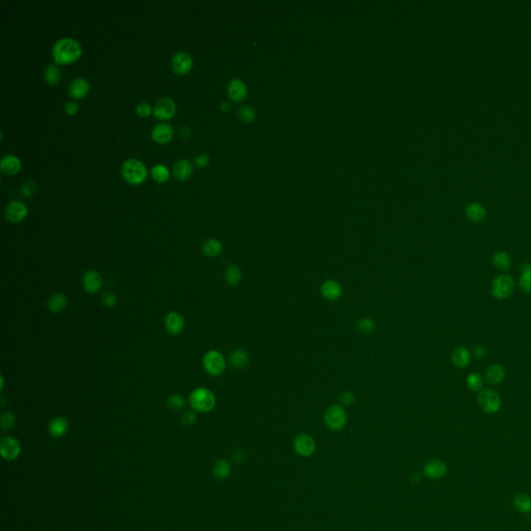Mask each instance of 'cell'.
<instances>
[{"instance_id":"7","label":"cell","mask_w":531,"mask_h":531,"mask_svg":"<svg viewBox=\"0 0 531 531\" xmlns=\"http://www.w3.org/2000/svg\"><path fill=\"white\" fill-rule=\"evenodd\" d=\"M203 364L206 371L213 377L221 375L226 367L224 356L216 350H211L205 354L203 358Z\"/></svg>"},{"instance_id":"19","label":"cell","mask_w":531,"mask_h":531,"mask_svg":"<svg viewBox=\"0 0 531 531\" xmlns=\"http://www.w3.org/2000/svg\"><path fill=\"white\" fill-rule=\"evenodd\" d=\"M451 361L456 367L465 368L470 364L471 354L468 349L463 346H459L453 350L451 354Z\"/></svg>"},{"instance_id":"33","label":"cell","mask_w":531,"mask_h":531,"mask_svg":"<svg viewBox=\"0 0 531 531\" xmlns=\"http://www.w3.org/2000/svg\"><path fill=\"white\" fill-rule=\"evenodd\" d=\"M231 473V465L225 460H219L214 464L213 475L217 480H223Z\"/></svg>"},{"instance_id":"3","label":"cell","mask_w":531,"mask_h":531,"mask_svg":"<svg viewBox=\"0 0 531 531\" xmlns=\"http://www.w3.org/2000/svg\"><path fill=\"white\" fill-rule=\"evenodd\" d=\"M122 175L130 185H140L147 176V169L141 161L128 159L122 165Z\"/></svg>"},{"instance_id":"37","label":"cell","mask_w":531,"mask_h":531,"mask_svg":"<svg viewBox=\"0 0 531 531\" xmlns=\"http://www.w3.org/2000/svg\"><path fill=\"white\" fill-rule=\"evenodd\" d=\"M467 387L472 391H480L483 386V379L479 373L472 372L466 379Z\"/></svg>"},{"instance_id":"23","label":"cell","mask_w":531,"mask_h":531,"mask_svg":"<svg viewBox=\"0 0 531 531\" xmlns=\"http://www.w3.org/2000/svg\"><path fill=\"white\" fill-rule=\"evenodd\" d=\"M69 299L63 293L53 294L47 301V308L53 314H59L68 306Z\"/></svg>"},{"instance_id":"44","label":"cell","mask_w":531,"mask_h":531,"mask_svg":"<svg viewBox=\"0 0 531 531\" xmlns=\"http://www.w3.org/2000/svg\"><path fill=\"white\" fill-rule=\"evenodd\" d=\"M338 401L341 405L344 406H349V405H352L354 404L355 402V395L353 394V392L351 391H343L340 392L339 395H338Z\"/></svg>"},{"instance_id":"41","label":"cell","mask_w":531,"mask_h":531,"mask_svg":"<svg viewBox=\"0 0 531 531\" xmlns=\"http://www.w3.org/2000/svg\"><path fill=\"white\" fill-rule=\"evenodd\" d=\"M36 190H37L36 185L32 181H28L25 184H23V186H22V194H23V196H25L27 198L33 197L36 193Z\"/></svg>"},{"instance_id":"42","label":"cell","mask_w":531,"mask_h":531,"mask_svg":"<svg viewBox=\"0 0 531 531\" xmlns=\"http://www.w3.org/2000/svg\"><path fill=\"white\" fill-rule=\"evenodd\" d=\"M154 109H151V106L147 103H140L136 106V113L137 116L140 118H148Z\"/></svg>"},{"instance_id":"45","label":"cell","mask_w":531,"mask_h":531,"mask_svg":"<svg viewBox=\"0 0 531 531\" xmlns=\"http://www.w3.org/2000/svg\"><path fill=\"white\" fill-rule=\"evenodd\" d=\"M102 302L106 307H115L118 303V297L113 293H106L102 298Z\"/></svg>"},{"instance_id":"40","label":"cell","mask_w":531,"mask_h":531,"mask_svg":"<svg viewBox=\"0 0 531 531\" xmlns=\"http://www.w3.org/2000/svg\"><path fill=\"white\" fill-rule=\"evenodd\" d=\"M197 421V416L193 411H187L181 417V423L185 427H192Z\"/></svg>"},{"instance_id":"2","label":"cell","mask_w":531,"mask_h":531,"mask_svg":"<svg viewBox=\"0 0 531 531\" xmlns=\"http://www.w3.org/2000/svg\"><path fill=\"white\" fill-rule=\"evenodd\" d=\"M189 403L194 411L207 413L215 408L216 396L210 389L200 387L194 389L189 395Z\"/></svg>"},{"instance_id":"34","label":"cell","mask_w":531,"mask_h":531,"mask_svg":"<svg viewBox=\"0 0 531 531\" xmlns=\"http://www.w3.org/2000/svg\"><path fill=\"white\" fill-rule=\"evenodd\" d=\"M514 507L522 514L531 512V497L526 494H520L514 499Z\"/></svg>"},{"instance_id":"15","label":"cell","mask_w":531,"mask_h":531,"mask_svg":"<svg viewBox=\"0 0 531 531\" xmlns=\"http://www.w3.org/2000/svg\"><path fill=\"white\" fill-rule=\"evenodd\" d=\"M90 92V83L82 77L75 78L69 85V95L74 100L84 98Z\"/></svg>"},{"instance_id":"9","label":"cell","mask_w":531,"mask_h":531,"mask_svg":"<svg viewBox=\"0 0 531 531\" xmlns=\"http://www.w3.org/2000/svg\"><path fill=\"white\" fill-rule=\"evenodd\" d=\"M176 111L175 103L170 98H162L160 99L153 110V113L156 119L162 120V121H168L171 120Z\"/></svg>"},{"instance_id":"4","label":"cell","mask_w":531,"mask_h":531,"mask_svg":"<svg viewBox=\"0 0 531 531\" xmlns=\"http://www.w3.org/2000/svg\"><path fill=\"white\" fill-rule=\"evenodd\" d=\"M324 422L328 429L331 431H341L347 424V413L343 406L332 405L324 414Z\"/></svg>"},{"instance_id":"6","label":"cell","mask_w":531,"mask_h":531,"mask_svg":"<svg viewBox=\"0 0 531 531\" xmlns=\"http://www.w3.org/2000/svg\"><path fill=\"white\" fill-rule=\"evenodd\" d=\"M515 290V281L510 275H499L491 283V294L493 297L504 300L510 298Z\"/></svg>"},{"instance_id":"46","label":"cell","mask_w":531,"mask_h":531,"mask_svg":"<svg viewBox=\"0 0 531 531\" xmlns=\"http://www.w3.org/2000/svg\"><path fill=\"white\" fill-rule=\"evenodd\" d=\"M64 111L69 116H74L78 111V104L75 101H70L64 105Z\"/></svg>"},{"instance_id":"14","label":"cell","mask_w":531,"mask_h":531,"mask_svg":"<svg viewBox=\"0 0 531 531\" xmlns=\"http://www.w3.org/2000/svg\"><path fill=\"white\" fill-rule=\"evenodd\" d=\"M320 292L323 298L326 300L336 301L343 295V287H341L338 281L334 279H327L321 284Z\"/></svg>"},{"instance_id":"38","label":"cell","mask_w":531,"mask_h":531,"mask_svg":"<svg viewBox=\"0 0 531 531\" xmlns=\"http://www.w3.org/2000/svg\"><path fill=\"white\" fill-rule=\"evenodd\" d=\"M16 425V416L14 413L12 412H6L2 419H0V426H2V429L4 431H10L12 430Z\"/></svg>"},{"instance_id":"25","label":"cell","mask_w":531,"mask_h":531,"mask_svg":"<svg viewBox=\"0 0 531 531\" xmlns=\"http://www.w3.org/2000/svg\"><path fill=\"white\" fill-rule=\"evenodd\" d=\"M193 166L190 161L180 160L173 166V175L179 181H186L192 175Z\"/></svg>"},{"instance_id":"11","label":"cell","mask_w":531,"mask_h":531,"mask_svg":"<svg viewBox=\"0 0 531 531\" xmlns=\"http://www.w3.org/2000/svg\"><path fill=\"white\" fill-rule=\"evenodd\" d=\"M27 214V206L20 201L11 202L6 208V218L12 223H19L23 221L26 218Z\"/></svg>"},{"instance_id":"18","label":"cell","mask_w":531,"mask_h":531,"mask_svg":"<svg viewBox=\"0 0 531 531\" xmlns=\"http://www.w3.org/2000/svg\"><path fill=\"white\" fill-rule=\"evenodd\" d=\"M446 471H447L446 465L439 460L429 461L425 465V468H424L425 474L432 479L442 478L446 474Z\"/></svg>"},{"instance_id":"21","label":"cell","mask_w":531,"mask_h":531,"mask_svg":"<svg viewBox=\"0 0 531 531\" xmlns=\"http://www.w3.org/2000/svg\"><path fill=\"white\" fill-rule=\"evenodd\" d=\"M227 93L230 98L235 102H241L247 95V87L240 79H234L227 86Z\"/></svg>"},{"instance_id":"8","label":"cell","mask_w":531,"mask_h":531,"mask_svg":"<svg viewBox=\"0 0 531 531\" xmlns=\"http://www.w3.org/2000/svg\"><path fill=\"white\" fill-rule=\"evenodd\" d=\"M294 449L301 457L308 458L316 451V442L307 434H299L294 439Z\"/></svg>"},{"instance_id":"39","label":"cell","mask_w":531,"mask_h":531,"mask_svg":"<svg viewBox=\"0 0 531 531\" xmlns=\"http://www.w3.org/2000/svg\"><path fill=\"white\" fill-rule=\"evenodd\" d=\"M167 406L172 411H181L185 407V400L180 394H171L167 400Z\"/></svg>"},{"instance_id":"30","label":"cell","mask_w":531,"mask_h":531,"mask_svg":"<svg viewBox=\"0 0 531 531\" xmlns=\"http://www.w3.org/2000/svg\"><path fill=\"white\" fill-rule=\"evenodd\" d=\"M521 277L519 284L521 290L526 294H531V263L526 262L522 266Z\"/></svg>"},{"instance_id":"24","label":"cell","mask_w":531,"mask_h":531,"mask_svg":"<svg viewBox=\"0 0 531 531\" xmlns=\"http://www.w3.org/2000/svg\"><path fill=\"white\" fill-rule=\"evenodd\" d=\"M466 217L472 222H482L486 217V211L479 203H471L465 209Z\"/></svg>"},{"instance_id":"27","label":"cell","mask_w":531,"mask_h":531,"mask_svg":"<svg viewBox=\"0 0 531 531\" xmlns=\"http://www.w3.org/2000/svg\"><path fill=\"white\" fill-rule=\"evenodd\" d=\"M230 363H231L232 367H234L236 369H243L249 363V355L246 351H244L242 349L235 350L231 353Z\"/></svg>"},{"instance_id":"28","label":"cell","mask_w":531,"mask_h":531,"mask_svg":"<svg viewBox=\"0 0 531 531\" xmlns=\"http://www.w3.org/2000/svg\"><path fill=\"white\" fill-rule=\"evenodd\" d=\"M493 264L500 271H507L512 266V258L505 251H498L493 255Z\"/></svg>"},{"instance_id":"36","label":"cell","mask_w":531,"mask_h":531,"mask_svg":"<svg viewBox=\"0 0 531 531\" xmlns=\"http://www.w3.org/2000/svg\"><path fill=\"white\" fill-rule=\"evenodd\" d=\"M357 329L362 334H370L375 330L377 323L371 318H362L356 323Z\"/></svg>"},{"instance_id":"31","label":"cell","mask_w":531,"mask_h":531,"mask_svg":"<svg viewBox=\"0 0 531 531\" xmlns=\"http://www.w3.org/2000/svg\"><path fill=\"white\" fill-rule=\"evenodd\" d=\"M202 251L206 256L215 257L222 251V244L216 239H208L202 245Z\"/></svg>"},{"instance_id":"20","label":"cell","mask_w":531,"mask_h":531,"mask_svg":"<svg viewBox=\"0 0 531 531\" xmlns=\"http://www.w3.org/2000/svg\"><path fill=\"white\" fill-rule=\"evenodd\" d=\"M505 378V370L499 364H493L486 368L484 373L485 381L492 385H498L503 382Z\"/></svg>"},{"instance_id":"17","label":"cell","mask_w":531,"mask_h":531,"mask_svg":"<svg viewBox=\"0 0 531 531\" xmlns=\"http://www.w3.org/2000/svg\"><path fill=\"white\" fill-rule=\"evenodd\" d=\"M173 137V128L167 124L157 125L151 131V138L157 143L165 144L168 143Z\"/></svg>"},{"instance_id":"10","label":"cell","mask_w":531,"mask_h":531,"mask_svg":"<svg viewBox=\"0 0 531 531\" xmlns=\"http://www.w3.org/2000/svg\"><path fill=\"white\" fill-rule=\"evenodd\" d=\"M0 452L2 457L7 461H13L19 457L21 452V446L17 439L14 437H6L0 443Z\"/></svg>"},{"instance_id":"26","label":"cell","mask_w":531,"mask_h":531,"mask_svg":"<svg viewBox=\"0 0 531 531\" xmlns=\"http://www.w3.org/2000/svg\"><path fill=\"white\" fill-rule=\"evenodd\" d=\"M0 169H2V171L5 174L14 175L20 171L21 162L17 157L13 155L6 156L3 158L2 162H0Z\"/></svg>"},{"instance_id":"13","label":"cell","mask_w":531,"mask_h":531,"mask_svg":"<svg viewBox=\"0 0 531 531\" xmlns=\"http://www.w3.org/2000/svg\"><path fill=\"white\" fill-rule=\"evenodd\" d=\"M82 285L86 293L97 294L103 285L101 274L96 270H88L82 277Z\"/></svg>"},{"instance_id":"5","label":"cell","mask_w":531,"mask_h":531,"mask_svg":"<svg viewBox=\"0 0 531 531\" xmlns=\"http://www.w3.org/2000/svg\"><path fill=\"white\" fill-rule=\"evenodd\" d=\"M479 408L486 414H495L501 408V397L493 389H481L477 396Z\"/></svg>"},{"instance_id":"48","label":"cell","mask_w":531,"mask_h":531,"mask_svg":"<svg viewBox=\"0 0 531 531\" xmlns=\"http://www.w3.org/2000/svg\"><path fill=\"white\" fill-rule=\"evenodd\" d=\"M473 352H474V356H475L476 358H479V359L484 358L485 355H486V350H485V348H484L483 346H481V345H477V346H475Z\"/></svg>"},{"instance_id":"22","label":"cell","mask_w":531,"mask_h":531,"mask_svg":"<svg viewBox=\"0 0 531 531\" xmlns=\"http://www.w3.org/2000/svg\"><path fill=\"white\" fill-rule=\"evenodd\" d=\"M69 430V422L64 417H55L53 418L48 427L49 434L54 438L63 437Z\"/></svg>"},{"instance_id":"47","label":"cell","mask_w":531,"mask_h":531,"mask_svg":"<svg viewBox=\"0 0 531 531\" xmlns=\"http://www.w3.org/2000/svg\"><path fill=\"white\" fill-rule=\"evenodd\" d=\"M210 162V157L207 154H201L195 158V164L198 167H206Z\"/></svg>"},{"instance_id":"35","label":"cell","mask_w":531,"mask_h":531,"mask_svg":"<svg viewBox=\"0 0 531 531\" xmlns=\"http://www.w3.org/2000/svg\"><path fill=\"white\" fill-rule=\"evenodd\" d=\"M150 174L155 182L160 183V184L165 183L169 179V170L165 165H162V164L155 165L153 168H151Z\"/></svg>"},{"instance_id":"16","label":"cell","mask_w":531,"mask_h":531,"mask_svg":"<svg viewBox=\"0 0 531 531\" xmlns=\"http://www.w3.org/2000/svg\"><path fill=\"white\" fill-rule=\"evenodd\" d=\"M164 324H165L166 330L170 334L178 335V334L182 333L184 330L185 320L181 314H179L176 312H171L166 316Z\"/></svg>"},{"instance_id":"12","label":"cell","mask_w":531,"mask_h":531,"mask_svg":"<svg viewBox=\"0 0 531 531\" xmlns=\"http://www.w3.org/2000/svg\"><path fill=\"white\" fill-rule=\"evenodd\" d=\"M193 65L191 55L186 52H179L171 58V69L176 75H186Z\"/></svg>"},{"instance_id":"32","label":"cell","mask_w":531,"mask_h":531,"mask_svg":"<svg viewBox=\"0 0 531 531\" xmlns=\"http://www.w3.org/2000/svg\"><path fill=\"white\" fill-rule=\"evenodd\" d=\"M61 71L57 65L49 64L44 71V78L49 85H56L61 80Z\"/></svg>"},{"instance_id":"43","label":"cell","mask_w":531,"mask_h":531,"mask_svg":"<svg viewBox=\"0 0 531 531\" xmlns=\"http://www.w3.org/2000/svg\"><path fill=\"white\" fill-rule=\"evenodd\" d=\"M239 117L242 121L246 122V123H249V122H252L254 120V117H255V113L254 111L250 108V107H243L239 110Z\"/></svg>"},{"instance_id":"29","label":"cell","mask_w":531,"mask_h":531,"mask_svg":"<svg viewBox=\"0 0 531 531\" xmlns=\"http://www.w3.org/2000/svg\"><path fill=\"white\" fill-rule=\"evenodd\" d=\"M224 277L226 282L232 286L238 285L242 280V271L237 264H230L225 269Z\"/></svg>"},{"instance_id":"1","label":"cell","mask_w":531,"mask_h":531,"mask_svg":"<svg viewBox=\"0 0 531 531\" xmlns=\"http://www.w3.org/2000/svg\"><path fill=\"white\" fill-rule=\"evenodd\" d=\"M52 55L56 64H70L81 57L82 48L76 40L63 37L54 44Z\"/></svg>"},{"instance_id":"50","label":"cell","mask_w":531,"mask_h":531,"mask_svg":"<svg viewBox=\"0 0 531 531\" xmlns=\"http://www.w3.org/2000/svg\"><path fill=\"white\" fill-rule=\"evenodd\" d=\"M4 386H5V381H4V377H2V390L4 389Z\"/></svg>"},{"instance_id":"49","label":"cell","mask_w":531,"mask_h":531,"mask_svg":"<svg viewBox=\"0 0 531 531\" xmlns=\"http://www.w3.org/2000/svg\"><path fill=\"white\" fill-rule=\"evenodd\" d=\"M229 108H230V105L227 104V103H223V104L221 105V109H222V110H227Z\"/></svg>"}]
</instances>
